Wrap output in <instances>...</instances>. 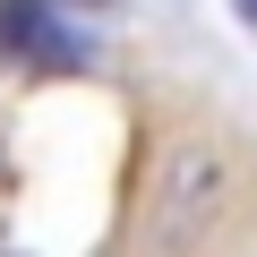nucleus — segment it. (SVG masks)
<instances>
[{"label": "nucleus", "instance_id": "nucleus-1", "mask_svg": "<svg viewBox=\"0 0 257 257\" xmlns=\"http://www.w3.org/2000/svg\"><path fill=\"white\" fill-rule=\"evenodd\" d=\"M223 189H231V163L214 146H180L155 180V231L163 240H197L214 214H223Z\"/></svg>", "mask_w": 257, "mask_h": 257}, {"label": "nucleus", "instance_id": "nucleus-2", "mask_svg": "<svg viewBox=\"0 0 257 257\" xmlns=\"http://www.w3.org/2000/svg\"><path fill=\"white\" fill-rule=\"evenodd\" d=\"M0 43L26 52V60H43V69H77L86 60V43H69V26L43 9V0H9V9H0Z\"/></svg>", "mask_w": 257, "mask_h": 257}, {"label": "nucleus", "instance_id": "nucleus-3", "mask_svg": "<svg viewBox=\"0 0 257 257\" xmlns=\"http://www.w3.org/2000/svg\"><path fill=\"white\" fill-rule=\"evenodd\" d=\"M231 9H240V18H248V26H257V0H231Z\"/></svg>", "mask_w": 257, "mask_h": 257}]
</instances>
